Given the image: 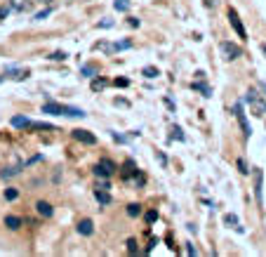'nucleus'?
<instances>
[{
	"mask_svg": "<svg viewBox=\"0 0 266 257\" xmlns=\"http://www.w3.org/2000/svg\"><path fill=\"white\" fill-rule=\"evenodd\" d=\"M245 102L250 104V109L255 111L257 116H266V102H264V97L259 95L257 90H247V95H245Z\"/></svg>",
	"mask_w": 266,
	"mask_h": 257,
	"instance_id": "f257e3e1",
	"label": "nucleus"
},
{
	"mask_svg": "<svg viewBox=\"0 0 266 257\" xmlns=\"http://www.w3.org/2000/svg\"><path fill=\"white\" fill-rule=\"evenodd\" d=\"M219 52H222V57L226 62H235L238 57H243V47L231 43V40H224V43L219 45Z\"/></svg>",
	"mask_w": 266,
	"mask_h": 257,
	"instance_id": "f03ea898",
	"label": "nucleus"
},
{
	"mask_svg": "<svg viewBox=\"0 0 266 257\" xmlns=\"http://www.w3.org/2000/svg\"><path fill=\"white\" fill-rule=\"evenodd\" d=\"M113 172H116V163L111 161V158H101V161L95 165V175L99 180H108Z\"/></svg>",
	"mask_w": 266,
	"mask_h": 257,
	"instance_id": "7ed1b4c3",
	"label": "nucleus"
},
{
	"mask_svg": "<svg viewBox=\"0 0 266 257\" xmlns=\"http://www.w3.org/2000/svg\"><path fill=\"white\" fill-rule=\"evenodd\" d=\"M229 22H231V26H233V31L238 33V38H240V40H247L245 26H243V22H240V17H238V12L235 10H229Z\"/></svg>",
	"mask_w": 266,
	"mask_h": 257,
	"instance_id": "20e7f679",
	"label": "nucleus"
},
{
	"mask_svg": "<svg viewBox=\"0 0 266 257\" xmlns=\"http://www.w3.org/2000/svg\"><path fill=\"white\" fill-rule=\"evenodd\" d=\"M233 111H235V118H238V123H240V130H243V135H245V137H250V135H252V130H250V125H247V118H245V113H243V107H240V104H235Z\"/></svg>",
	"mask_w": 266,
	"mask_h": 257,
	"instance_id": "39448f33",
	"label": "nucleus"
},
{
	"mask_svg": "<svg viewBox=\"0 0 266 257\" xmlns=\"http://www.w3.org/2000/svg\"><path fill=\"white\" fill-rule=\"evenodd\" d=\"M73 140L83 142V144H97V137L90 130H73Z\"/></svg>",
	"mask_w": 266,
	"mask_h": 257,
	"instance_id": "423d86ee",
	"label": "nucleus"
},
{
	"mask_svg": "<svg viewBox=\"0 0 266 257\" xmlns=\"http://www.w3.org/2000/svg\"><path fill=\"white\" fill-rule=\"evenodd\" d=\"M45 113H50V116H66V107L64 104H57V102H47L43 107Z\"/></svg>",
	"mask_w": 266,
	"mask_h": 257,
	"instance_id": "0eeeda50",
	"label": "nucleus"
},
{
	"mask_svg": "<svg viewBox=\"0 0 266 257\" xmlns=\"http://www.w3.org/2000/svg\"><path fill=\"white\" fill-rule=\"evenodd\" d=\"M78 234L92 236L95 234V222H92V220H80V222H78Z\"/></svg>",
	"mask_w": 266,
	"mask_h": 257,
	"instance_id": "6e6552de",
	"label": "nucleus"
},
{
	"mask_svg": "<svg viewBox=\"0 0 266 257\" xmlns=\"http://www.w3.org/2000/svg\"><path fill=\"white\" fill-rule=\"evenodd\" d=\"M22 224H24V220H22V217H17V215H7V217H5V226L12 229V231L22 229Z\"/></svg>",
	"mask_w": 266,
	"mask_h": 257,
	"instance_id": "1a4fd4ad",
	"label": "nucleus"
},
{
	"mask_svg": "<svg viewBox=\"0 0 266 257\" xmlns=\"http://www.w3.org/2000/svg\"><path fill=\"white\" fill-rule=\"evenodd\" d=\"M10 125L14 130H24V128H31V120H29V118L26 116H14L10 120Z\"/></svg>",
	"mask_w": 266,
	"mask_h": 257,
	"instance_id": "9d476101",
	"label": "nucleus"
},
{
	"mask_svg": "<svg viewBox=\"0 0 266 257\" xmlns=\"http://www.w3.org/2000/svg\"><path fill=\"white\" fill-rule=\"evenodd\" d=\"M31 7V0H10V10L14 12H26Z\"/></svg>",
	"mask_w": 266,
	"mask_h": 257,
	"instance_id": "9b49d317",
	"label": "nucleus"
},
{
	"mask_svg": "<svg viewBox=\"0 0 266 257\" xmlns=\"http://www.w3.org/2000/svg\"><path fill=\"white\" fill-rule=\"evenodd\" d=\"M262 180H264L262 170H255V196H257V203H262Z\"/></svg>",
	"mask_w": 266,
	"mask_h": 257,
	"instance_id": "f8f14e48",
	"label": "nucleus"
},
{
	"mask_svg": "<svg viewBox=\"0 0 266 257\" xmlns=\"http://www.w3.org/2000/svg\"><path fill=\"white\" fill-rule=\"evenodd\" d=\"M35 208H38V213L43 215V217H52V215H54V208L47 203V201H38V203H35Z\"/></svg>",
	"mask_w": 266,
	"mask_h": 257,
	"instance_id": "ddd939ff",
	"label": "nucleus"
},
{
	"mask_svg": "<svg viewBox=\"0 0 266 257\" xmlns=\"http://www.w3.org/2000/svg\"><path fill=\"white\" fill-rule=\"evenodd\" d=\"M95 198L99 201V205H108V203H111V196H108V191H101V189H97V191H95Z\"/></svg>",
	"mask_w": 266,
	"mask_h": 257,
	"instance_id": "4468645a",
	"label": "nucleus"
},
{
	"mask_svg": "<svg viewBox=\"0 0 266 257\" xmlns=\"http://www.w3.org/2000/svg\"><path fill=\"white\" fill-rule=\"evenodd\" d=\"M106 85H108L106 78H97V75H95V80H92V85H90V87H92L95 92H101V90H104Z\"/></svg>",
	"mask_w": 266,
	"mask_h": 257,
	"instance_id": "2eb2a0df",
	"label": "nucleus"
},
{
	"mask_svg": "<svg viewBox=\"0 0 266 257\" xmlns=\"http://www.w3.org/2000/svg\"><path fill=\"white\" fill-rule=\"evenodd\" d=\"M66 116H71V118H85L87 113L83 111V109H78V107H66Z\"/></svg>",
	"mask_w": 266,
	"mask_h": 257,
	"instance_id": "dca6fc26",
	"label": "nucleus"
},
{
	"mask_svg": "<svg viewBox=\"0 0 266 257\" xmlns=\"http://www.w3.org/2000/svg\"><path fill=\"white\" fill-rule=\"evenodd\" d=\"M193 90H198V92H202V97H212V90L205 85V83H193Z\"/></svg>",
	"mask_w": 266,
	"mask_h": 257,
	"instance_id": "f3484780",
	"label": "nucleus"
},
{
	"mask_svg": "<svg viewBox=\"0 0 266 257\" xmlns=\"http://www.w3.org/2000/svg\"><path fill=\"white\" fill-rule=\"evenodd\" d=\"M31 128L33 130H52V132H57V128H54L52 123H33L31 120Z\"/></svg>",
	"mask_w": 266,
	"mask_h": 257,
	"instance_id": "a211bd4d",
	"label": "nucleus"
},
{
	"mask_svg": "<svg viewBox=\"0 0 266 257\" xmlns=\"http://www.w3.org/2000/svg\"><path fill=\"white\" fill-rule=\"evenodd\" d=\"M113 7H116L118 12H128L130 10V0H116V2H113Z\"/></svg>",
	"mask_w": 266,
	"mask_h": 257,
	"instance_id": "6ab92c4d",
	"label": "nucleus"
},
{
	"mask_svg": "<svg viewBox=\"0 0 266 257\" xmlns=\"http://www.w3.org/2000/svg\"><path fill=\"white\" fill-rule=\"evenodd\" d=\"M128 215H130V217H139V215H141V205H139V203L128 205Z\"/></svg>",
	"mask_w": 266,
	"mask_h": 257,
	"instance_id": "aec40b11",
	"label": "nucleus"
},
{
	"mask_svg": "<svg viewBox=\"0 0 266 257\" xmlns=\"http://www.w3.org/2000/svg\"><path fill=\"white\" fill-rule=\"evenodd\" d=\"M144 75H146V78H158L160 71L156 66H144Z\"/></svg>",
	"mask_w": 266,
	"mask_h": 257,
	"instance_id": "412c9836",
	"label": "nucleus"
},
{
	"mask_svg": "<svg viewBox=\"0 0 266 257\" xmlns=\"http://www.w3.org/2000/svg\"><path fill=\"white\" fill-rule=\"evenodd\" d=\"M224 224H229V226H238V217H235L233 213L224 215Z\"/></svg>",
	"mask_w": 266,
	"mask_h": 257,
	"instance_id": "4be33fe9",
	"label": "nucleus"
},
{
	"mask_svg": "<svg viewBox=\"0 0 266 257\" xmlns=\"http://www.w3.org/2000/svg\"><path fill=\"white\" fill-rule=\"evenodd\" d=\"M17 198H19V191H17V189H5V201H17Z\"/></svg>",
	"mask_w": 266,
	"mask_h": 257,
	"instance_id": "5701e85b",
	"label": "nucleus"
},
{
	"mask_svg": "<svg viewBox=\"0 0 266 257\" xmlns=\"http://www.w3.org/2000/svg\"><path fill=\"white\" fill-rule=\"evenodd\" d=\"M50 59H52V62H64V59H66V52H62V50H57V52L50 54Z\"/></svg>",
	"mask_w": 266,
	"mask_h": 257,
	"instance_id": "b1692460",
	"label": "nucleus"
},
{
	"mask_svg": "<svg viewBox=\"0 0 266 257\" xmlns=\"http://www.w3.org/2000/svg\"><path fill=\"white\" fill-rule=\"evenodd\" d=\"M83 75H85V78H95L97 69H95V66H83Z\"/></svg>",
	"mask_w": 266,
	"mask_h": 257,
	"instance_id": "393cba45",
	"label": "nucleus"
},
{
	"mask_svg": "<svg viewBox=\"0 0 266 257\" xmlns=\"http://www.w3.org/2000/svg\"><path fill=\"white\" fill-rule=\"evenodd\" d=\"M125 246H128V250L132 253V255L137 253V241H134V238H128V243H125Z\"/></svg>",
	"mask_w": 266,
	"mask_h": 257,
	"instance_id": "a878e982",
	"label": "nucleus"
},
{
	"mask_svg": "<svg viewBox=\"0 0 266 257\" xmlns=\"http://www.w3.org/2000/svg\"><path fill=\"white\" fill-rule=\"evenodd\" d=\"M111 26H113V19H101L97 24V29H111Z\"/></svg>",
	"mask_w": 266,
	"mask_h": 257,
	"instance_id": "bb28decb",
	"label": "nucleus"
},
{
	"mask_svg": "<svg viewBox=\"0 0 266 257\" xmlns=\"http://www.w3.org/2000/svg\"><path fill=\"white\" fill-rule=\"evenodd\" d=\"M156 220H158V213H156V210H149V213H146V222H149V224H153Z\"/></svg>",
	"mask_w": 266,
	"mask_h": 257,
	"instance_id": "cd10ccee",
	"label": "nucleus"
},
{
	"mask_svg": "<svg viewBox=\"0 0 266 257\" xmlns=\"http://www.w3.org/2000/svg\"><path fill=\"white\" fill-rule=\"evenodd\" d=\"M128 85H130L128 78H116V87H128Z\"/></svg>",
	"mask_w": 266,
	"mask_h": 257,
	"instance_id": "c85d7f7f",
	"label": "nucleus"
},
{
	"mask_svg": "<svg viewBox=\"0 0 266 257\" xmlns=\"http://www.w3.org/2000/svg\"><path fill=\"white\" fill-rule=\"evenodd\" d=\"M50 14H52V10H50V7H47V10L38 12V14H35V19H45V17H50Z\"/></svg>",
	"mask_w": 266,
	"mask_h": 257,
	"instance_id": "c756f323",
	"label": "nucleus"
},
{
	"mask_svg": "<svg viewBox=\"0 0 266 257\" xmlns=\"http://www.w3.org/2000/svg\"><path fill=\"white\" fill-rule=\"evenodd\" d=\"M238 170L243 172V175H247V172H250V170H247V165H245V161H243V158L238 161Z\"/></svg>",
	"mask_w": 266,
	"mask_h": 257,
	"instance_id": "7c9ffc66",
	"label": "nucleus"
},
{
	"mask_svg": "<svg viewBox=\"0 0 266 257\" xmlns=\"http://www.w3.org/2000/svg\"><path fill=\"white\" fill-rule=\"evenodd\" d=\"M97 189H101V191H108V189H111V184H108V182H99V184H97Z\"/></svg>",
	"mask_w": 266,
	"mask_h": 257,
	"instance_id": "2f4dec72",
	"label": "nucleus"
},
{
	"mask_svg": "<svg viewBox=\"0 0 266 257\" xmlns=\"http://www.w3.org/2000/svg\"><path fill=\"white\" fill-rule=\"evenodd\" d=\"M186 253H189V255H198V250L193 248V243H186Z\"/></svg>",
	"mask_w": 266,
	"mask_h": 257,
	"instance_id": "473e14b6",
	"label": "nucleus"
},
{
	"mask_svg": "<svg viewBox=\"0 0 266 257\" xmlns=\"http://www.w3.org/2000/svg\"><path fill=\"white\" fill-rule=\"evenodd\" d=\"M116 107H130V104L125 102V99H116Z\"/></svg>",
	"mask_w": 266,
	"mask_h": 257,
	"instance_id": "72a5a7b5",
	"label": "nucleus"
},
{
	"mask_svg": "<svg viewBox=\"0 0 266 257\" xmlns=\"http://www.w3.org/2000/svg\"><path fill=\"white\" fill-rule=\"evenodd\" d=\"M174 137H177V140H184V135H181L179 128H174Z\"/></svg>",
	"mask_w": 266,
	"mask_h": 257,
	"instance_id": "f704fd0d",
	"label": "nucleus"
},
{
	"mask_svg": "<svg viewBox=\"0 0 266 257\" xmlns=\"http://www.w3.org/2000/svg\"><path fill=\"white\" fill-rule=\"evenodd\" d=\"M158 161H160V165H167V158H165L163 153H158Z\"/></svg>",
	"mask_w": 266,
	"mask_h": 257,
	"instance_id": "c9c22d12",
	"label": "nucleus"
},
{
	"mask_svg": "<svg viewBox=\"0 0 266 257\" xmlns=\"http://www.w3.org/2000/svg\"><path fill=\"white\" fill-rule=\"evenodd\" d=\"M35 2H43V5H47V2H50V0H35Z\"/></svg>",
	"mask_w": 266,
	"mask_h": 257,
	"instance_id": "e433bc0d",
	"label": "nucleus"
},
{
	"mask_svg": "<svg viewBox=\"0 0 266 257\" xmlns=\"http://www.w3.org/2000/svg\"><path fill=\"white\" fill-rule=\"evenodd\" d=\"M259 85H262V90H264V92H266V83H259Z\"/></svg>",
	"mask_w": 266,
	"mask_h": 257,
	"instance_id": "4c0bfd02",
	"label": "nucleus"
},
{
	"mask_svg": "<svg viewBox=\"0 0 266 257\" xmlns=\"http://www.w3.org/2000/svg\"><path fill=\"white\" fill-rule=\"evenodd\" d=\"M262 50H264V54H266V43H264V45H262Z\"/></svg>",
	"mask_w": 266,
	"mask_h": 257,
	"instance_id": "58836bf2",
	"label": "nucleus"
},
{
	"mask_svg": "<svg viewBox=\"0 0 266 257\" xmlns=\"http://www.w3.org/2000/svg\"><path fill=\"white\" fill-rule=\"evenodd\" d=\"M0 83H2V78H0Z\"/></svg>",
	"mask_w": 266,
	"mask_h": 257,
	"instance_id": "ea45409f",
	"label": "nucleus"
}]
</instances>
